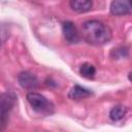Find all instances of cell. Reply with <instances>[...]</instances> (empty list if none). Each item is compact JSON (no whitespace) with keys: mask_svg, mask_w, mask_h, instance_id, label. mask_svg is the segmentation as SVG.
Here are the masks:
<instances>
[{"mask_svg":"<svg viewBox=\"0 0 132 132\" xmlns=\"http://www.w3.org/2000/svg\"><path fill=\"white\" fill-rule=\"evenodd\" d=\"M18 81H19V85L23 89L30 90V91L35 90L39 85V81H38L37 77L29 71L20 72L19 75H18Z\"/></svg>","mask_w":132,"mask_h":132,"instance_id":"obj_5","label":"cell"},{"mask_svg":"<svg viewBox=\"0 0 132 132\" xmlns=\"http://www.w3.org/2000/svg\"><path fill=\"white\" fill-rule=\"evenodd\" d=\"M127 113V108L123 105H117V106H113L109 112V118L113 121V122H117V121H120L122 120Z\"/></svg>","mask_w":132,"mask_h":132,"instance_id":"obj_9","label":"cell"},{"mask_svg":"<svg viewBox=\"0 0 132 132\" xmlns=\"http://www.w3.org/2000/svg\"><path fill=\"white\" fill-rule=\"evenodd\" d=\"M70 6L74 11L84 13L92 9L93 2L92 0H70Z\"/></svg>","mask_w":132,"mask_h":132,"instance_id":"obj_8","label":"cell"},{"mask_svg":"<svg viewBox=\"0 0 132 132\" xmlns=\"http://www.w3.org/2000/svg\"><path fill=\"white\" fill-rule=\"evenodd\" d=\"M27 100L33 110L41 116H50L54 112V104L39 93L29 92L27 94Z\"/></svg>","mask_w":132,"mask_h":132,"instance_id":"obj_2","label":"cell"},{"mask_svg":"<svg viewBox=\"0 0 132 132\" xmlns=\"http://www.w3.org/2000/svg\"><path fill=\"white\" fill-rule=\"evenodd\" d=\"M128 78H129V80H130V81H132V72H130V73H129Z\"/></svg>","mask_w":132,"mask_h":132,"instance_id":"obj_11","label":"cell"},{"mask_svg":"<svg viewBox=\"0 0 132 132\" xmlns=\"http://www.w3.org/2000/svg\"><path fill=\"white\" fill-rule=\"evenodd\" d=\"M113 15H124L132 12V0H112L109 6Z\"/></svg>","mask_w":132,"mask_h":132,"instance_id":"obj_4","label":"cell"},{"mask_svg":"<svg viewBox=\"0 0 132 132\" xmlns=\"http://www.w3.org/2000/svg\"><path fill=\"white\" fill-rule=\"evenodd\" d=\"M79 74L82 77L87 78V79H91V78H93L95 76L96 69H95V67L92 64H90V63H84L79 67Z\"/></svg>","mask_w":132,"mask_h":132,"instance_id":"obj_10","label":"cell"},{"mask_svg":"<svg viewBox=\"0 0 132 132\" xmlns=\"http://www.w3.org/2000/svg\"><path fill=\"white\" fill-rule=\"evenodd\" d=\"M62 31H63V35L67 42L76 43L79 40V35L77 32V29L72 22H70V21L64 22L62 25Z\"/></svg>","mask_w":132,"mask_h":132,"instance_id":"obj_6","label":"cell"},{"mask_svg":"<svg viewBox=\"0 0 132 132\" xmlns=\"http://www.w3.org/2000/svg\"><path fill=\"white\" fill-rule=\"evenodd\" d=\"M91 95H92V92L89 89H86L79 85H75L70 89L68 93V98L74 101H78V100L88 98Z\"/></svg>","mask_w":132,"mask_h":132,"instance_id":"obj_7","label":"cell"},{"mask_svg":"<svg viewBox=\"0 0 132 132\" xmlns=\"http://www.w3.org/2000/svg\"><path fill=\"white\" fill-rule=\"evenodd\" d=\"M81 34L84 39L94 45H102L107 43L112 36L110 28L104 23L91 20L81 25Z\"/></svg>","mask_w":132,"mask_h":132,"instance_id":"obj_1","label":"cell"},{"mask_svg":"<svg viewBox=\"0 0 132 132\" xmlns=\"http://www.w3.org/2000/svg\"><path fill=\"white\" fill-rule=\"evenodd\" d=\"M15 103V96L13 93H4L1 95V122H2V128L6 124V120L8 117L9 111L12 109L13 105Z\"/></svg>","mask_w":132,"mask_h":132,"instance_id":"obj_3","label":"cell"}]
</instances>
